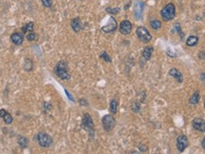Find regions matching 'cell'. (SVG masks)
I'll use <instances>...</instances> for the list:
<instances>
[{"instance_id":"cell-28","label":"cell","mask_w":205,"mask_h":154,"mask_svg":"<svg viewBox=\"0 0 205 154\" xmlns=\"http://www.w3.org/2000/svg\"><path fill=\"white\" fill-rule=\"evenodd\" d=\"M138 149H139V151H141V152H146V151L149 149V147H148L146 145L140 144V145L138 146Z\"/></svg>"},{"instance_id":"cell-26","label":"cell","mask_w":205,"mask_h":154,"mask_svg":"<svg viewBox=\"0 0 205 154\" xmlns=\"http://www.w3.org/2000/svg\"><path fill=\"white\" fill-rule=\"evenodd\" d=\"M106 12L110 14L115 15L120 12V9L119 8H106Z\"/></svg>"},{"instance_id":"cell-33","label":"cell","mask_w":205,"mask_h":154,"mask_svg":"<svg viewBox=\"0 0 205 154\" xmlns=\"http://www.w3.org/2000/svg\"><path fill=\"white\" fill-rule=\"evenodd\" d=\"M201 81H202V82L205 81V74H204V73L201 74Z\"/></svg>"},{"instance_id":"cell-23","label":"cell","mask_w":205,"mask_h":154,"mask_svg":"<svg viewBox=\"0 0 205 154\" xmlns=\"http://www.w3.org/2000/svg\"><path fill=\"white\" fill-rule=\"evenodd\" d=\"M100 59H102L103 60H105L106 63H112L113 61V60H112V58H111V56L106 52V51H102V53L100 54Z\"/></svg>"},{"instance_id":"cell-11","label":"cell","mask_w":205,"mask_h":154,"mask_svg":"<svg viewBox=\"0 0 205 154\" xmlns=\"http://www.w3.org/2000/svg\"><path fill=\"white\" fill-rule=\"evenodd\" d=\"M168 75L170 77L174 78L179 83H182L183 81V74L181 73L180 70H178L177 68H171L168 72Z\"/></svg>"},{"instance_id":"cell-8","label":"cell","mask_w":205,"mask_h":154,"mask_svg":"<svg viewBox=\"0 0 205 154\" xmlns=\"http://www.w3.org/2000/svg\"><path fill=\"white\" fill-rule=\"evenodd\" d=\"M188 146H189V141L185 135L178 136V138L176 140V147H177V149L179 152H183L185 150V148H187Z\"/></svg>"},{"instance_id":"cell-25","label":"cell","mask_w":205,"mask_h":154,"mask_svg":"<svg viewBox=\"0 0 205 154\" xmlns=\"http://www.w3.org/2000/svg\"><path fill=\"white\" fill-rule=\"evenodd\" d=\"M140 110H141V105H140V103H138V102H133V103L131 104V111H132L133 113H137L140 112Z\"/></svg>"},{"instance_id":"cell-16","label":"cell","mask_w":205,"mask_h":154,"mask_svg":"<svg viewBox=\"0 0 205 154\" xmlns=\"http://www.w3.org/2000/svg\"><path fill=\"white\" fill-rule=\"evenodd\" d=\"M198 40H199V38H198V36H196V35H191V36H189V37L187 38V40H186V42H185V45H186L187 46H190V47L196 46L198 44Z\"/></svg>"},{"instance_id":"cell-13","label":"cell","mask_w":205,"mask_h":154,"mask_svg":"<svg viewBox=\"0 0 205 154\" xmlns=\"http://www.w3.org/2000/svg\"><path fill=\"white\" fill-rule=\"evenodd\" d=\"M11 40L15 46H21L24 42V36L20 32H14L11 35Z\"/></svg>"},{"instance_id":"cell-9","label":"cell","mask_w":205,"mask_h":154,"mask_svg":"<svg viewBox=\"0 0 205 154\" xmlns=\"http://www.w3.org/2000/svg\"><path fill=\"white\" fill-rule=\"evenodd\" d=\"M132 24L129 20H124L119 25V31L123 35H129L131 32Z\"/></svg>"},{"instance_id":"cell-12","label":"cell","mask_w":205,"mask_h":154,"mask_svg":"<svg viewBox=\"0 0 205 154\" xmlns=\"http://www.w3.org/2000/svg\"><path fill=\"white\" fill-rule=\"evenodd\" d=\"M0 117L3 118V120H4V122H5V124H7V125L12 124V121H13V117L12 116V114L9 113L5 109H1V110H0Z\"/></svg>"},{"instance_id":"cell-18","label":"cell","mask_w":205,"mask_h":154,"mask_svg":"<svg viewBox=\"0 0 205 154\" xmlns=\"http://www.w3.org/2000/svg\"><path fill=\"white\" fill-rule=\"evenodd\" d=\"M199 99H200L199 92H198V91H196L195 93L191 96V98L189 99V104H191V105H197V104H198Z\"/></svg>"},{"instance_id":"cell-6","label":"cell","mask_w":205,"mask_h":154,"mask_svg":"<svg viewBox=\"0 0 205 154\" xmlns=\"http://www.w3.org/2000/svg\"><path fill=\"white\" fill-rule=\"evenodd\" d=\"M36 138H37L38 144L42 147H50L53 144V140H52L51 136H49L46 132H39L37 134Z\"/></svg>"},{"instance_id":"cell-2","label":"cell","mask_w":205,"mask_h":154,"mask_svg":"<svg viewBox=\"0 0 205 154\" xmlns=\"http://www.w3.org/2000/svg\"><path fill=\"white\" fill-rule=\"evenodd\" d=\"M81 128L88 132L90 140H93L95 138V125H94L92 116L88 113H84L83 116H82Z\"/></svg>"},{"instance_id":"cell-19","label":"cell","mask_w":205,"mask_h":154,"mask_svg":"<svg viewBox=\"0 0 205 154\" xmlns=\"http://www.w3.org/2000/svg\"><path fill=\"white\" fill-rule=\"evenodd\" d=\"M117 110H118V101L114 99L110 101V113L112 114H115L117 113Z\"/></svg>"},{"instance_id":"cell-29","label":"cell","mask_w":205,"mask_h":154,"mask_svg":"<svg viewBox=\"0 0 205 154\" xmlns=\"http://www.w3.org/2000/svg\"><path fill=\"white\" fill-rule=\"evenodd\" d=\"M79 103H80L81 106H88V105H89L88 101H87L86 99H81L79 100Z\"/></svg>"},{"instance_id":"cell-1","label":"cell","mask_w":205,"mask_h":154,"mask_svg":"<svg viewBox=\"0 0 205 154\" xmlns=\"http://www.w3.org/2000/svg\"><path fill=\"white\" fill-rule=\"evenodd\" d=\"M54 73L62 80H68L71 79V75L68 72V65L65 60L59 61L54 68Z\"/></svg>"},{"instance_id":"cell-14","label":"cell","mask_w":205,"mask_h":154,"mask_svg":"<svg viewBox=\"0 0 205 154\" xmlns=\"http://www.w3.org/2000/svg\"><path fill=\"white\" fill-rule=\"evenodd\" d=\"M71 27L72 29L76 33H79L81 30L82 29V23H81V20L79 18V17H76L74 18L72 21H71Z\"/></svg>"},{"instance_id":"cell-4","label":"cell","mask_w":205,"mask_h":154,"mask_svg":"<svg viewBox=\"0 0 205 154\" xmlns=\"http://www.w3.org/2000/svg\"><path fill=\"white\" fill-rule=\"evenodd\" d=\"M101 123H102V127H103V129L107 132H112L115 129V125H116L115 118L113 116L112 113L111 114H105L101 119Z\"/></svg>"},{"instance_id":"cell-31","label":"cell","mask_w":205,"mask_h":154,"mask_svg":"<svg viewBox=\"0 0 205 154\" xmlns=\"http://www.w3.org/2000/svg\"><path fill=\"white\" fill-rule=\"evenodd\" d=\"M45 107H46L47 110L51 109V105H50V103H47V102H45Z\"/></svg>"},{"instance_id":"cell-7","label":"cell","mask_w":205,"mask_h":154,"mask_svg":"<svg viewBox=\"0 0 205 154\" xmlns=\"http://www.w3.org/2000/svg\"><path fill=\"white\" fill-rule=\"evenodd\" d=\"M117 22L115 20V17H110L107 25L101 26V30L103 31L104 33H107V34H111V33H114L115 30L117 29Z\"/></svg>"},{"instance_id":"cell-20","label":"cell","mask_w":205,"mask_h":154,"mask_svg":"<svg viewBox=\"0 0 205 154\" xmlns=\"http://www.w3.org/2000/svg\"><path fill=\"white\" fill-rule=\"evenodd\" d=\"M33 29H34V23L33 22H29V23H27V24H26L25 26H22V32L24 34H27L28 32L33 31Z\"/></svg>"},{"instance_id":"cell-24","label":"cell","mask_w":205,"mask_h":154,"mask_svg":"<svg viewBox=\"0 0 205 154\" xmlns=\"http://www.w3.org/2000/svg\"><path fill=\"white\" fill-rule=\"evenodd\" d=\"M27 40L28 42H34V41H37V40H38V35H37L35 32H33V31H31V32H28V33L27 34Z\"/></svg>"},{"instance_id":"cell-10","label":"cell","mask_w":205,"mask_h":154,"mask_svg":"<svg viewBox=\"0 0 205 154\" xmlns=\"http://www.w3.org/2000/svg\"><path fill=\"white\" fill-rule=\"evenodd\" d=\"M192 126L195 130H197L200 132H205V123H204V120L200 117H196L193 119Z\"/></svg>"},{"instance_id":"cell-5","label":"cell","mask_w":205,"mask_h":154,"mask_svg":"<svg viewBox=\"0 0 205 154\" xmlns=\"http://www.w3.org/2000/svg\"><path fill=\"white\" fill-rule=\"evenodd\" d=\"M135 33H136V35H137L138 39L140 41H142L143 43H149L152 39L150 32L145 26H138L135 30Z\"/></svg>"},{"instance_id":"cell-3","label":"cell","mask_w":205,"mask_h":154,"mask_svg":"<svg viewBox=\"0 0 205 154\" xmlns=\"http://www.w3.org/2000/svg\"><path fill=\"white\" fill-rule=\"evenodd\" d=\"M176 16V8L173 3H168L161 11V17L164 21H171Z\"/></svg>"},{"instance_id":"cell-32","label":"cell","mask_w":205,"mask_h":154,"mask_svg":"<svg viewBox=\"0 0 205 154\" xmlns=\"http://www.w3.org/2000/svg\"><path fill=\"white\" fill-rule=\"evenodd\" d=\"M201 146H202V148L205 149V138L203 137L202 140H201Z\"/></svg>"},{"instance_id":"cell-15","label":"cell","mask_w":205,"mask_h":154,"mask_svg":"<svg viewBox=\"0 0 205 154\" xmlns=\"http://www.w3.org/2000/svg\"><path fill=\"white\" fill-rule=\"evenodd\" d=\"M154 51V47L151 46H145L143 51H142V56L143 58L146 60H149L151 59V55Z\"/></svg>"},{"instance_id":"cell-21","label":"cell","mask_w":205,"mask_h":154,"mask_svg":"<svg viewBox=\"0 0 205 154\" xmlns=\"http://www.w3.org/2000/svg\"><path fill=\"white\" fill-rule=\"evenodd\" d=\"M32 68H33V61H32L30 59L27 58V59L25 60V61H24V69H25L26 71L29 72V71L32 70Z\"/></svg>"},{"instance_id":"cell-17","label":"cell","mask_w":205,"mask_h":154,"mask_svg":"<svg viewBox=\"0 0 205 154\" xmlns=\"http://www.w3.org/2000/svg\"><path fill=\"white\" fill-rule=\"evenodd\" d=\"M17 143L21 148H26L28 146V139L24 135H18L17 136Z\"/></svg>"},{"instance_id":"cell-22","label":"cell","mask_w":205,"mask_h":154,"mask_svg":"<svg viewBox=\"0 0 205 154\" xmlns=\"http://www.w3.org/2000/svg\"><path fill=\"white\" fill-rule=\"evenodd\" d=\"M150 26L154 30H159L162 27V22L160 20H157V19L151 20L150 21Z\"/></svg>"},{"instance_id":"cell-27","label":"cell","mask_w":205,"mask_h":154,"mask_svg":"<svg viewBox=\"0 0 205 154\" xmlns=\"http://www.w3.org/2000/svg\"><path fill=\"white\" fill-rule=\"evenodd\" d=\"M42 4L44 5V7L46 8H51L52 4H53V0H41Z\"/></svg>"},{"instance_id":"cell-30","label":"cell","mask_w":205,"mask_h":154,"mask_svg":"<svg viewBox=\"0 0 205 154\" xmlns=\"http://www.w3.org/2000/svg\"><path fill=\"white\" fill-rule=\"evenodd\" d=\"M64 92H65V94L67 95V97H68V99H69L70 100H72V101L74 102V101H75V99H74V98H73V97H72V96H71V95L69 94V92H68V91H67L66 89H64Z\"/></svg>"}]
</instances>
